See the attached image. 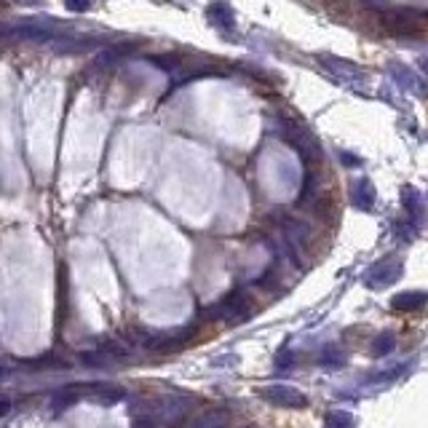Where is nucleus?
I'll use <instances>...</instances> for the list:
<instances>
[{"label":"nucleus","mask_w":428,"mask_h":428,"mask_svg":"<svg viewBox=\"0 0 428 428\" xmlns=\"http://www.w3.org/2000/svg\"><path fill=\"white\" fill-rule=\"evenodd\" d=\"M134 415H147L158 428H169L182 423L190 409H193V396H179V394H164V396H150L142 399L140 404H134Z\"/></svg>","instance_id":"obj_1"},{"label":"nucleus","mask_w":428,"mask_h":428,"mask_svg":"<svg viewBox=\"0 0 428 428\" xmlns=\"http://www.w3.org/2000/svg\"><path fill=\"white\" fill-rule=\"evenodd\" d=\"M252 313H254V300L246 289H233V292H228L214 308H207L209 318L212 316L222 318V321H228V324H244V321L252 318Z\"/></svg>","instance_id":"obj_2"},{"label":"nucleus","mask_w":428,"mask_h":428,"mask_svg":"<svg viewBox=\"0 0 428 428\" xmlns=\"http://www.w3.org/2000/svg\"><path fill=\"white\" fill-rule=\"evenodd\" d=\"M278 132H281V137L300 153V158L306 161L308 169H310V164H318V161L324 158V150H321L318 140L308 132L306 126H300V123L295 121H281V129H278Z\"/></svg>","instance_id":"obj_3"},{"label":"nucleus","mask_w":428,"mask_h":428,"mask_svg":"<svg viewBox=\"0 0 428 428\" xmlns=\"http://www.w3.org/2000/svg\"><path fill=\"white\" fill-rule=\"evenodd\" d=\"M196 327H177V330H140L137 340L142 343L150 351H172L185 345L187 340H193Z\"/></svg>","instance_id":"obj_4"},{"label":"nucleus","mask_w":428,"mask_h":428,"mask_svg":"<svg viewBox=\"0 0 428 428\" xmlns=\"http://www.w3.org/2000/svg\"><path fill=\"white\" fill-rule=\"evenodd\" d=\"M402 271H404V263L399 257H383L364 273V284L370 289H385L402 278Z\"/></svg>","instance_id":"obj_5"},{"label":"nucleus","mask_w":428,"mask_h":428,"mask_svg":"<svg viewBox=\"0 0 428 428\" xmlns=\"http://www.w3.org/2000/svg\"><path fill=\"white\" fill-rule=\"evenodd\" d=\"M423 14L417 11H388L380 16V27L391 35H417L423 27Z\"/></svg>","instance_id":"obj_6"},{"label":"nucleus","mask_w":428,"mask_h":428,"mask_svg":"<svg viewBox=\"0 0 428 428\" xmlns=\"http://www.w3.org/2000/svg\"><path fill=\"white\" fill-rule=\"evenodd\" d=\"M260 396H263L268 404H276V407H286V409H300V407L308 404V399L303 391H297L292 385H284V383H273V385H265L260 388Z\"/></svg>","instance_id":"obj_7"},{"label":"nucleus","mask_w":428,"mask_h":428,"mask_svg":"<svg viewBox=\"0 0 428 428\" xmlns=\"http://www.w3.org/2000/svg\"><path fill=\"white\" fill-rule=\"evenodd\" d=\"M318 65L324 67L330 75L343 80V83H364V73L353 65V62H348V59H340V56H332V54H321L318 56Z\"/></svg>","instance_id":"obj_8"},{"label":"nucleus","mask_w":428,"mask_h":428,"mask_svg":"<svg viewBox=\"0 0 428 428\" xmlns=\"http://www.w3.org/2000/svg\"><path fill=\"white\" fill-rule=\"evenodd\" d=\"M284 236L295 252H308L310 244H313V231L306 222L295 220V217H284Z\"/></svg>","instance_id":"obj_9"},{"label":"nucleus","mask_w":428,"mask_h":428,"mask_svg":"<svg viewBox=\"0 0 428 428\" xmlns=\"http://www.w3.org/2000/svg\"><path fill=\"white\" fill-rule=\"evenodd\" d=\"M391 78H394L396 83L402 88H407V91H412V94H420V97H428V83L423 80L420 75H415L409 67L404 65H391Z\"/></svg>","instance_id":"obj_10"},{"label":"nucleus","mask_w":428,"mask_h":428,"mask_svg":"<svg viewBox=\"0 0 428 428\" xmlns=\"http://www.w3.org/2000/svg\"><path fill=\"white\" fill-rule=\"evenodd\" d=\"M375 198H377V190H375L372 179L367 177H359L351 185V204L362 212H370L375 207Z\"/></svg>","instance_id":"obj_11"},{"label":"nucleus","mask_w":428,"mask_h":428,"mask_svg":"<svg viewBox=\"0 0 428 428\" xmlns=\"http://www.w3.org/2000/svg\"><path fill=\"white\" fill-rule=\"evenodd\" d=\"M426 306H428V292H420V289L399 292V295L391 297V308L399 310V313H415V310H423Z\"/></svg>","instance_id":"obj_12"},{"label":"nucleus","mask_w":428,"mask_h":428,"mask_svg":"<svg viewBox=\"0 0 428 428\" xmlns=\"http://www.w3.org/2000/svg\"><path fill=\"white\" fill-rule=\"evenodd\" d=\"M233 423V412L225 409V407H214L204 415H198L187 428H231Z\"/></svg>","instance_id":"obj_13"},{"label":"nucleus","mask_w":428,"mask_h":428,"mask_svg":"<svg viewBox=\"0 0 428 428\" xmlns=\"http://www.w3.org/2000/svg\"><path fill=\"white\" fill-rule=\"evenodd\" d=\"M209 19L222 33H233L236 30V14H233V9L228 3H212L209 6Z\"/></svg>","instance_id":"obj_14"},{"label":"nucleus","mask_w":428,"mask_h":428,"mask_svg":"<svg viewBox=\"0 0 428 428\" xmlns=\"http://www.w3.org/2000/svg\"><path fill=\"white\" fill-rule=\"evenodd\" d=\"M402 198H404L407 217L415 222V225H423V220H426V201H423V196L417 193L415 187H404Z\"/></svg>","instance_id":"obj_15"},{"label":"nucleus","mask_w":428,"mask_h":428,"mask_svg":"<svg viewBox=\"0 0 428 428\" xmlns=\"http://www.w3.org/2000/svg\"><path fill=\"white\" fill-rule=\"evenodd\" d=\"M318 193V185H316V174L308 169L306 172V179H303V187H300V196H297V204L300 207H308Z\"/></svg>","instance_id":"obj_16"},{"label":"nucleus","mask_w":428,"mask_h":428,"mask_svg":"<svg viewBox=\"0 0 428 428\" xmlns=\"http://www.w3.org/2000/svg\"><path fill=\"white\" fill-rule=\"evenodd\" d=\"M396 348V338L391 335V332H383V335H377L372 340V345H370V351H372V356H388V353Z\"/></svg>","instance_id":"obj_17"},{"label":"nucleus","mask_w":428,"mask_h":428,"mask_svg":"<svg viewBox=\"0 0 428 428\" xmlns=\"http://www.w3.org/2000/svg\"><path fill=\"white\" fill-rule=\"evenodd\" d=\"M327 428H356V417L351 412H343V409H335L327 415Z\"/></svg>","instance_id":"obj_18"},{"label":"nucleus","mask_w":428,"mask_h":428,"mask_svg":"<svg viewBox=\"0 0 428 428\" xmlns=\"http://www.w3.org/2000/svg\"><path fill=\"white\" fill-rule=\"evenodd\" d=\"M318 364H324V367H338L343 364V353L335 348V345H327L324 351L318 353Z\"/></svg>","instance_id":"obj_19"},{"label":"nucleus","mask_w":428,"mask_h":428,"mask_svg":"<svg viewBox=\"0 0 428 428\" xmlns=\"http://www.w3.org/2000/svg\"><path fill=\"white\" fill-rule=\"evenodd\" d=\"M394 228H396V236H399L402 241H412V239H415V233H417V225L412 220H409V222H396Z\"/></svg>","instance_id":"obj_20"},{"label":"nucleus","mask_w":428,"mask_h":428,"mask_svg":"<svg viewBox=\"0 0 428 428\" xmlns=\"http://www.w3.org/2000/svg\"><path fill=\"white\" fill-rule=\"evenodd\" d=\"M91 3L94 0H65V6L70 11H86V9H91Z\"/></svg>","instance_id":"obj_21"},{"label":"nucleus","mask_w":428,"mask_h":428,"mask_svg":"<svg viewBox=\"0 0 428 428\" xmlns=\"http://www.w3.org/2000/svg\"><path fill=\"white\" fill-rule=\"evenodd\" d=\"M292 362H295V359H292V353L281 351L278 353V359H276V367H292Z\"/></svg>","instance_id":"obj_22"},{"label":"nucleus","mask_w":428,"mask_h":428,"mask_svg":"<svg viewBox=\"0 0 428 428\" xmlns=\"http://www.w3.org/2000/svg\"><path fill=\"white\" fill-rule=\"evenodd\" d=\"M340 161L345 166H359V164H362V161H359V158H356L353 153H340Z\"/></svg>","instance_id":"obj_23"},{"label":"nucleus","mask_w":428,"mask_h":428,"mask_svg":"<svg viewBox=\"0 0 428 428\" xmlns=\"http://www.w3.org/2000/svg\"><path fill=\"white\" fill-rule=\"evenodd\" d=\"M367 3H370L372 9H385V3H388V0H367Z\"/></svg>","instance_id":"obj_24"},{"label":"nucleus","mask_w":428,"mask_h":428,"mask_svg":"<svg viewBox=\"0 0 428 428\" xmlns=\"http://www.w3.org/2000/svg\"><path fill=\"white\" fill-rule=\"evenodd\" d=\"M420 67H423V73H428V56H423V59H420Z\"/></svg>","instance_id":"obj_25"},{"label":"nucleus","mask_w":428,"mask_h":428,"mask_svg":"<svg viewBox=\"0 0 428 428\" xmlns=\"http://www.w3.org/2000/svg\"><path fill=\"white\" fill-rule=\"evenodd\" d=\"M246 428H254V426H246Z\"/></svg>","instance_id":"obj_26"}]
</instances>
